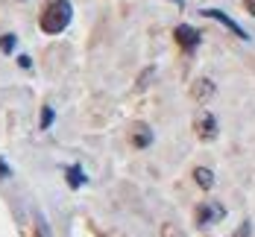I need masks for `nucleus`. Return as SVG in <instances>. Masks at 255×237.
I'll list each match as a JSON object with an SVG mask.
<instances>
[{
	"label": "nucleus",
	"mask_w": 255,
	"mask_h": 237,
	"mask_svg": "<svg viewBox=\"0 0 255 237\" xmlns=\"http://www.w3.org/2000/svg\"><path fill=\"white\" fill-rule=\"evenodd\" d=\"M71 18H74L71 0H47V6L41 12V29L47 35H59L62 29H68Z\"/></svg>",
	"instance_id": "f257e3e1"
},
{
	"label": "nucleus",
	"mask_w": 255,
	"mask_h": 237,
	"mask_svg": "<svg viewBox=\"0 0 255 237\" xmlns=\"http://www.w3.org/2000/svg\"><path fill=\"white\" fill-rule=\"evenodd\" d=\"M194 176H197V184H200V187H205V190L214 184V176H211V170H205V167H200Z\"/></svg>",
	"instance_id": "0eeeda50"
},
{
	"label": "nucleus",
	"mask_w": 255,
	"mask_h": 237,
	"mask_svg": "<svg viewBox=\"0 0 255 237\" xmlns=\"http://www.w3.org/2000/svg\"><path fill=\"white\" fill-rule=\"evenodd\" d=\"M197 129H200L203 138H214V135H217V123H214V117H211L208 111H203V117L197 120Z\"/></svg>",
	"instance_id": "20e7f679"
},
{
	"label": "nucleus",
	"mask_w": 255,
	"mask_h": 237,
	"mask_svg": "<svg viewBox=\"0 0 255 237\" xmlns=\"http://www.w3.org/2000/svg\"><path fill=\"white\" fill-rule=\"evenodd\" d=\"M150 141H153V135H147V129L141 126V129H138V135H135V144H138V147H147Z\"/></svg>",
	"instance_id": "1a4fd4ad"
},
{
	"label": "nucleus",
	"mask_w": 255,
	"mask_h": 237,
	"mask_svg": "<svg viewBox=\"0 0 255 237\" xmlns=\"http://www.w3.org/2000/svg\"><path fill=\"white\" fill-rule=\"evenodd\" d=\"M82 182H85V176H82V170H79L77 164L68 167V184H71V187H82Z\"/></svg>",
	"instance_id": "39448f33"
},
{
	"label": "nucleus",
	"mask_w": 255,
	"mask_h": 237,
	"mask_svg": "<svg viewBox=\"0 0 255 237\" xmlns=\"http://www.w3.org/2000/svg\"><path fill=\"white\" fill-rule=\"evenodd\" d=\"M3 176H9V167H6V164L0 161V179H3Z\"/></svg>",
	"instance_id": "9b49d317"
},
{
	"label": "nucleus",
	"mask_w": 255,
	"mask_h": 237,
	"mask_svg": "<svg viewBox=\"0 0 255 237\" xmlns=\"http://www.w3.org/2000/svg\"><path fill=\"white\" fill-rule=\"evenodd\" d=\"M15 44H18V38H15V35H3V38H0V50H3V53H12V50H15Z\"/></svg>",
	"instance_id": "6e6552de"
},
{
	"label": "nucleus",
	"mask_w": 255,
	"mask_h": 237,
	"mask_svg": "<svg viewBox=\"0 0 255 237\" xmlns=\"http://www.w3.org/2000/svg\"><path fill=\"white\" fill-rule=\"evenodd\" d=\"M194 94H197L200 100H203V97H211V94H214V85H211V79H200V82H197V88H194Z\"/></svg>",
	"instance_id": "423d86ee"
},
{
	"label": "nucleus",
	"mask_w": 255,
	"mask_h": 237,
	"mask_svg": "<svg viewBox=\"0 0 255 237\" xmlns=\"http://www.w3.org/2000/svg\"><path fill=\"white\" fill-rule=\"evenodd\" d=\"M200 29H194V26H188V24H182V26H176V41L185 47V50H194L197 44H200Z\"/></svg>",
	"instance_id": "f03ea898"
},
{
	"label": "nucleus",
	"mask_w": 255,
	"mask_h": 237,
	"mask_svg": "<svg viewBox=\"0 0 255 237\" xmlns=\"http://www.w3.org/2000/svg\"><path fill=\"white\" fill-rule=\"evenodd\" d=\"M203 15H205V18H214V21H220V24L226 26V29H232V32H235L238 38H244V41L250 38V35H247V32L241 29V26L235 24V21H232V18L226 15V12H220V9H203Z\"/></svg>",
	"instance_id": "7ed1b4c3"
},
{
	"label": "nucleus",
	"mask_w": 255,
	"mask_h": 237,
	"mask_svg": "<svg viewBox=\"0 0 255 237\" xmlns=\"http://www.w3.org/2000/svg\"><path fill=\"white\" fill-rule=\"evenodd\" d=\"M244 3H247V9H250V12L255 15V0H244Z\"/></svg>",
	"instance_id": "f8f14e48"
},
{
	"label": "nucleus",
	"mask_w": 255,
	"mask_h": 237,
	"mask_svg": "<svg viewBox=\"0 0 255 237\" xmlns=\"http://www.w3.org/2000/svg\"><path fill=\"white\" fill-rule=\"evenodd\" d=\"M170 3H176V6H185V0H170Z\"/></svg>",
	"instance_id": "ddd939ff"
},
{
	"label": "nucleus",
	"mask_w": 255,
	"mask_h": 237,
	"mask_svg": "<svg viewBox=\"0 0 255 237\" xmlns=\"http://www.w3.org/2000/svg\"><path fill=\"white\" fill-rule=\"evenodd\" d=\"M50 123H53V108H44V114H41V126L47 129Z\"/></svg>",
	"instance_id": "9d476101"
}]
</instances>
